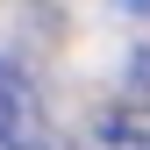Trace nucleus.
I'll return each mask as SVG.
<instances>
[{"label":"nucleus","mask_w":150,"mask_h":150,"mask_svg":"<svg viewBox=\"0 0 150 150\" xmlns=\"http://www.w3.org/2000/svg\"><path fill=\"white\" fill-rule=\"evenodd\" d=\"M93 150H150V107H115L93 122Z\"/></svg>","instance_id":"2"},{"label":"nucleus","mask_w":150,"mask_h":150,"mask_svg":"<svg viewBox=\"0 0 150 150\" xmlns=\"http://www.w3.org/2000/svg\"><path fill=\"white\" fill-rule=\"evenodd\" d=\"M50 129H43V100H36L29 71L14 57H0V150H43Z\"/></svg>","instance_id":"1"}]
</instances>
